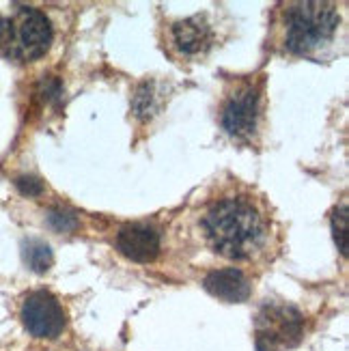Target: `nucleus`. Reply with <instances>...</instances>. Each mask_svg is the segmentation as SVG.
Here are the masks:
<instances>
[{"mask_svg": "<svg viewBox=\"0 0 349 351\" xmlns=\"http://www.w3.org/2000/svg\"><path fill=\"white\" fill-rule=\"evenodd\" d=\"M45 224H48L54 233H73V231H78L80 220L67 207H50L45 211Z\"/></svg>", "mask_w": 349, "mask_h": 351, "instance_id": "nucleus-12", "label": "nucleus"}, {"mask_svg": "<svg viewBox=\"0 0 349 351\" xmlns=\"http://www.w3.org/2000/svg\"><path fill=\"white\" fill-rule=\"evenodd\" d=\"M261 324H267V328H259L256 332L259 351H274L278 345H296L302 337V317L293 308H272L269 317Z\"/></svg>", "mask_w": 349, "mask_h": 351, "instance_id": "nucleus-8", "label": "nucleus"}, {"mask_svg": "<svg viewBox=\"0 0 349 351\" xmlns=\"http://www.w3.org/2000/svg\"><path fill=\"white\" fill-rule=\"evenodd\" d=\"M24 261H26V265L33 271L45 274L52 267V263H54V254H52L48 243L30 239V241L24 243Z\"/></svg>", "mask_w": 349, "mask_h": 351, "instance_id": "nucleus-11", "label": "nucleus"}, {"mask_svg": "<svg viewBox=\"0 0 349 351\" xmlns=\"http://www.w3.org/2000/svg\"><path fill=\"white\" fill-rule=\"evenodd\" d=\"M207 246L231 261H252L274 246V220L263 198L231 188L211 198L201 216Z\"/></svg>", "mask_w": 349, "mask_h": 351, "instance_id": "nucleus-1", "label": "nucleus"}, {"mask_svg": "<svg viewBox=\"0 0 349 351\" xmlns=\"http://www.w3.org/2000/svg\"><path fill=\"white\" fill-rule=\"evenodd\" d=\"M341 15L328 3H296L282 11V48L293 56L320 58L337 41Z\"/></svg>", "mask_w": 349, "mask_h": 351, "instance_id": "nucleus-2", "label": "nucleus"}, {"mask_svg": "<svg viewBox=\"0 0 349 351\" xmlns=\"http://www.w3.org/2000/svg\"><path fill=\"white\" fill-rule=\"evenodd\" d=\"M349 216H347V207L341 205L332 211V233H335V241L341 250V254H347V231H349Z\"/></svg>", "mask_w": 349, "mask_h": 351, "instance_id": "nucleus-13", "label": "nucleus"}, {"mask_svg": "<svg viewBox=\"0 0 349 351\" xmlns=\"http://www.w3.org/2000/svg\"><path fill=\"white\" fill-rule=\"evenodd\" d=\"M117 250L134 263H154L160 254V233L149 222L123 224L117 233Z\"/></svg>", "mask_w": 349, "mask_h": 351, "instance_id": "nucleus-7", "label": "nucleus"}, {"mask_svg": "<svg viewBox=\"0 0 349 351\" xmlns=\"http://www.w3.org/2000/svg\"><path fill=\"white\" fill-rule=\"evenodd\" d=\"M218 119L235 143L254 145L259 141L265 121V75H237L226 82Z\"/></svg>", "mask_w": 349, "mask_h": 351, "instance_id": "nucleus-3", "label": "nucleus"}, {"mask_svg": "<svg viewBox=\"0 0 349 351\" xmlns=\"http://www.w3.org/2000/svg\"><path fill=\"white\" fill-rule=\"evenodd\" d=\"M203 287L207 289V293L229 304L246 302L252 293L250 280L246 278V274L237 267H224V269L209 271L203 280Z\"/></svg>", "mask_w": 349, "mask_h": 351, "instance_id": "nucleus-9", "label": "nucleus"}, {"mask_svg": "<svg viewBox=\"0 0 349 351\" xmlns=\"http://www.w3.org/2000/svg\"><path fill=\"white\" fill-rule=\"evenodd\" d=\"M158 84L154 80H143L139 86L134 88V95H132V112L134 117H139L143 121L151 119L158 108H160V101H158Z\"/></svg>", "mask_w": 349, "mask_h": 351, "instance_id": "nucleus-10", "label": "nucleus"}, {"mask_svg": "<svg viewBox=\"0 0 349 351\" xmlns=\"http://www.w3.org/2000/svg\"><path fill=\"white\" fill-rule=\"evenodd\" d=\"M20 319L28 334H33L35 339H58L67 326V315L63 306L48 291L30 293L22 304Z\"/></svg>", "mask_w": 349, "mask_h": 351, "instance_id": "nucleus-5", "label": "nucleus"}, {"mask_svg": "<svg viewBox=\"0 0 349 351\" xmlns=\"http://www.w3.org/2000/svg\"><path fill=\"white\" fill-rule=\"evenodd\" d=\"M15 188H18L24 196L28 198H35V196H41L45 186L43 181L35 175H20L18 179H15Z\"/></svg>", "mask_w": 349, "mask_h": 351, "instance_id": "nucleus-14", "label": "nucleus"}, {"mask_svg": "<svg viewBox=\"0 0 349 351\" xmlns=\"http://www.w3.org/2000/svg\"><path fill=\"white\" fill-rule=\"evenodd\" d=\"M214 35L207 24L205 15H192L186 20H177L166 30V43L179 58H196L203 56L209 48Z\"/></svg>", "mask_w": 349, "mask_h": 351, "instance_id": "nucleus-6", "label": "nucleus"}, {"mask_svg": "<svg viewBox=\"0 0 349 351\" xmlns=\"http://www.w3.org/2000/svg\"><path fill=\"white\" fill-rule=\"evenodd\" d=\"M52 39V22L35 7H18L11 15H0V52L15 63L41 58Z\"/></svg>", "mask_w": 349, "mask_h": 351, "instance_id": "nucleus-4", "label": "nucleus"}]
</instances>
